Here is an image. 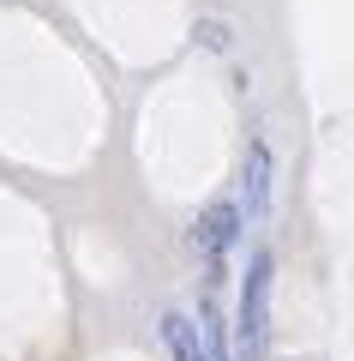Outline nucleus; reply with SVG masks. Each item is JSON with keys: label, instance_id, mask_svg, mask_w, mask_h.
Segmentation results:
<instances>
[{"label": "nucleus", "instance_id": "obj_1", "mask_svg": "<svg viewBox=\"0 0 354 361\" xmlns=\"http://www.w3.org/2000/svg\"><path fill=\"white\" fill-rule=\"evenodd\" d=\"M270 253L246 259V283H241V361L265 355V337H270Z\"/></svg>", "mask_w": 354, "mask_h": 361}, {"label": "nucleus", "instance_id": "obj_2", "mask_svg": "<svg viewBox=\"0 0 354 361\" xmlns=\"http://www.w3.org/2000/svg\"><path fill=\"white\" fill-rule=\"evenodd\" d=\"M234 241H241V205H234V199H216V205L192 223V247H198V253L216 265V259H222Z\"/></svg>", "mask_w": 354, "mask_h": 361}, {"label": "nucleus", "instance_id": "obj_3", "mask_svg": "<svg viewBox=\"0 0 354 361\" xmlns=\"http://www.w3.org/2000/svg\"><path fill=\"white\" fill-rule=\"evenodd\" d=\"M241 193H246V217H265V205H270V151H265V139H253V145H246Z\"/></svg>", "mask_w": 354, "mask_h": 361}, {"label": "nucleus", "instance_id": "obj_4", "mask_svg": "<svg viewBox=\"0 0 354 361\" xmlns=\"http://www.w3.org/2000/svg\"><path fill=\"white\" fill-rule=\"evenodd\" d=\"M163 337H168V349H175V361H210V355L198 349V331H192L187 313H168V319H163Z\"/></svg>", "mask_w": 354, "mask_h": 361}, {"label": "nucleus", "instance_id": "obj_5", "mask_svg": "<svg viewBox=\"0 0 354 361\" xmlns=\"http://www.w3.org/2000/svg\"><path fill=\"white\" fill-rule=\"evenodd\" d=\"M198 37H204V49H228V30L216 25V18H204V25H198Z\"/></svg>", "mask_w": 354, "mask_h": 361}]
</instances>
